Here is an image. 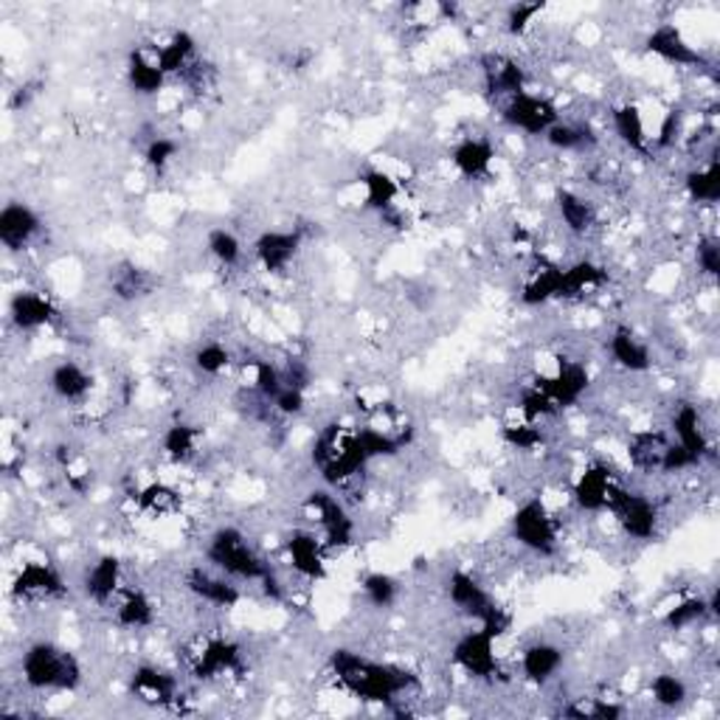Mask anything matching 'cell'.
Returning a JSON list of instances; mask_svg holds the SVG:
<instances>
[{
	"mask_svg": "<svg viewBox=\"0 0 720 720\" xmlns=\"http://www.w3.org/2000/svg\"><path fill=\"white\" fill-rule=\"evenodd\" d=\"M330 673L338 681L340 690L363 700H381L395 704L402 700L417 686V679L408 670L395 665H381L355 650H335L330 656Z\"/></svg>",
	"mask_w": 720,
	"mask_h": 720,
	"instance_id": "1",
	"label": "cell"
},
{
	"mask_svg": "<svg viewBox=\"0 0 720 720\" xmlns=\"http://www.w3.org/2000/svg\"><path fill=\"white\" fill-rule=\"evenodd\" d=\"M313 464L326 484L344 487L360 476V470L369 464V456L363 450V442L355 429H347L340 422L326 425L313 445Z\"/></svg>",
	"mask_w": 720,
	"mask_h": 720,
	"instance_id": "2",
	"label": "cell"
},
{
	"mask_svg": "<svg viewBox=\"0 0 720 720\" xmlns=\"http://www.w3.org/2000/svg\"><path fill=\"white\" fill-rule=\"evenodd\" d=\"M206 560H209L211 569L223 571L225 578L245 580V583H265L273 574L271 566L257 551V546L237 526H220L209 537Z\"/></svg>",
	"mask_w": 720,
	"mask_h": 720,
	"instance_id": "3",
	"label": "cell"
},
{
	"mask_svg": "<svg viewBox=\"0 0 720 720\" xmlns=\"http://www.w3.org/2000/svg\"><path fill=\"white\" fill-rule=\"evenodd\" d=\"M21 673L32 690L71 693L82 684V665L76 656L54 642H35L23 653Z\"/></svg>",
	"mask_w": 720,
	"mask_h": 720,
	"instance_id": "4",
	"label": "cell"
},
{
	"mask_svg": "<svg viewBox=\"0 0 720 720\" xmlns=\"http://www.w3.org/2000/svg\"><path fill=\"white\" fill-rule=\"evenodd\" d=\"M448 597L456 611H462L464 617L473 619L479 628L489 631L493 636H501V633L507 631V625H510V619L504 617V611L496 605L493 594H489L473 574H468V571L459 569L450 574Z\"/></svg>",
	"mask_w": 720,
	"mask_h": 720,
	"instance_id": "5",
	"label": "cell"
},
{
	"mask_svg": "<svg viewBox=\"0 0 720 720\" xmlns=\"http://www.w3.org/2000/svg\"><path fill=\"white\" fill-rule=\"evenodd\" d=\"M301 516L310 523V530L324 541L326 549H344L352 544L355 523L349 518L347 507L340 498H335L326 489H313L310 496L301 501Z\"/></svg>",
	"mask_w": 720,
	"mask_h": 720,
	"instance_id": "6",
	"label": "cell"
},
{
	"mask_svg": "<svg viewBox=\"0 0 720 720\" xmlns=\"http://www.w3.org/2000/svg\"><path fill=\"white\" fill-rule=\"evenodd\" d=\"M512 537L523 549L537 555H555L560 544V523L544 498H530L512 516Z\"/></svg>",
	"mask_w": 720,
	"mask_h": 720,
	"instance_id": "7",
	"label": "cell"
},
{
	"mask_svg": "<svg viewBox=\"0 0 720 720\" xmlns=\"http://www.w3.org/2000/svg\"><path fill=\"white\" fill-rule=\"evenodd\" d=\"M186 661L195 679L214 681L237 673L243 667V647L225 636H200L186 647Z\"/></svg>",
	"mask_w": 720,
	"mask_h": 720,
	"instance_id": "8",
	"label": "cell"
},
{
	"mask_svg": "<svg viewBox=\"0 0 720 720\" xmlns=\"http://www.w3.org/2000/svg\"><path fill=\"white\" fill-rule=\"evenodd\" d=\"M617 523L622 526L628 537L633 541H653L659 532V507L645 493H633L628 487H619L613 496L611 507H608Z\"/></svg>",
	"mask_w": 720,
	"mask_h": 720,
	"instance_id": "9",
	"label": "cell"
},
{
	"mask_svg": "<svg viewBox=\"0 0 720 720\" xmlns=\"http://www.w3.org/2000/svg\"><path fill=\"white\" fill-rule=\"evenodd\" d=\"M501 116L504 122L510 124L512 129H518V133H523V136H546L549 127L560 122L558 104L549 102L546 96L526 94V90L504 102Z\"/></svg>",
	"mask_w": 720,
	"mask_h": 720,
	"instance_id": "10",
	"label": "cell"
},
{
	"mask_svg": "<svg viewBox=\"0 0 720 720\" xmlns=\"http://www.w3.org/2000/svg\"><path fill=\"white\" fill-rule=\"evenodd\" d=\"M496 640L489 631L476 628V631H468L462 640L454 645L450 659L459 670L470 675V679H496L498 675V656H496Z\"/></svg>",
	"mask_w": 720,
	"mask_h": 720,
	"instance_id": "11",
	"label": "cell"
},
{
	"mask_svg": "<svg viewBox=\"0 0 720 720\" xmlns=\"http://www.w3.org/2000/svg\"><path fill=\"white\" fill-rule=\"evenodd\" d=\"M65 592H69L65 580L46 560H28L14 578V594L26 603H51V599L65 597Z\"/></svg>",
	"mask_w": 720,
	"mask_h": 720,
	"instance_id": "12",
	"label": "cell"
},
{
	"mask_svg": "<svg viewBox=\"0 0 720 720\" xmlns=\"http://www.w3.org/2000/svg\"><path fill=\"white\" fill-rule=\"evenodd\" d=\"M622 484L617 482L611 470L605 464H588V468L574 479V487H571V498L578 504L580 510L585 512H605L611 507L613 496Z\"/></svg>",
	"mask_w": 720,
	"mask_h": 720,
	"instance_id": "13",
	"label": "cell"
},
{
	"mask_svg": "<svg viewBox=\"0 0 720 720\" xmlns=\"http://www.w3.org/2000/svg\"><path fill=\"white\" fill-rule=\"evenodd\" d=\"M287 563L305 580H321L326 574V546L310 526L296 530L285 544Z\"/></svg>",
	"mask_w": 720,
	"mask_h": 720,
	"instance_id": "14",
	"label": "cell"
},
{
	"mask_svg": "<svg viewBox=\"0 0 720 720\" xmlns=\"http://www.w3.org/2000/svg\"><path fill=\"white\" fill-rule=\"evenodd\" d=\"M42 234V220L32 206L7 203L0 211V243L9 251H26Z\"/></svg>",
	"mask_w": 720,
	"mask_h": 720,
	"instance_id": "15",
	"label": "cell"
},
{
	"mask_svg": "<svg viewBox=\"0 0 720 720\" xmlns=\"http://www.w3.org/2000/svg\"><path fill=\"white\" fill-rule=\"evenodd\" d=\"M186 592L198 597L200 603L214 605V608H234L239 603V588L232 578H225L218 569H191L184 580Z\"/></svg>",
	"mask_w": 720,
	"mask_h": 720,
	"instance_id": "16",
	"label": "cell"
},
{
	"mask_svg": "<svg viewBox=\"0 0 720 720\" xmlns=\"http://www.w3.org/2000/svg\"><path fill=\"white\" fill-rule=\"evenodd\" d=\"M482 74L484 88L489 90V96L501 99V102H507V99L526 90V74H523V69L512 57L489 54L487 60L482 62Z\"/></svg>",
	"mask_w": 720,
	"mask_h": 720,
	"instance_id": "17",
	"label": "cell"
},
{
	"mask_svg": "<svg viewBox=\"0 0 720 720\" xmlns=\"http://www.w3.org/2000/svg\"><path fill=\"white\" fill-rule=\"evenodd\" d=\"M129 690L138 700L150 704V707H170L175 704L177 695V681L170 673H163L152 665H141L129 675Z\"/></svg>",
	"mask_w": 720,
	"mask_h": 720,
	"instance_id": "18",
	"label": "cell"
},
{
	"mask_svg": "<svg viewBox=\"0 0 720 720\" xmlns=\"http://www.w3.org/2000/svg\"><path fill=\"white\" fill-rule=\"evenodd\" d=\"M127 82L136 94L152 96L161 94L166 71H163L161 54L156 46H138L127 60Z\"/></svg>",
	"mask_w": 720,
	"mask_h": 720,
	"instance_id": "19",
	"label": "cell"
},
{
	"mask_svg": "<svg viewBox=\"0 0 720 720\" xmlns=\"http://www.w3.org/2000/svg\"><path fill=\"white\" fill-rule=\"evenodd\" d=\"M299 232H265L253 243V257L268 273H285L299 253Z\"/></svg>",
	"mask_w": 720,
	"mask_h": 720,
	"instance_id": "20",
	"label": "cell"
},
{
	"mask_svg": "<svg viewBox=\"0 0 720 720\" xmlns=\"http://www.w3.org/2000/svg\"><path fill=\"white\" fill-rule=\"evenodd\" d=\"M608 355L619 369L625 372H647L653 367V352L642 335H636L631 326H617L608 338Z\"/></svg>",
	"mask_w": 720,
	"mask_h": 720,
	"instance_id": "21",
	"label": "cell"
},
{
	"mask_svg": "<svg viewBox=\"0 0 720 720\" xmlns=\"http://www.w3.org/2000/svg\"><path fill=\"white\" fill-rule=\"evenodd\" d=\"M9 319L17 330L32 333V330H42V326L51 324L57 319V310L46 293L21 290L14 293L12 301H9Z\"/></svg>",
	"mask_w": 720,
	"mask_h": 720,
	"instance_id": "22",
	"label": "cell"
},
{
	"mask_svg": "<svg viewBox=\"0 0 720 720\" xmlns=\"http://www.w3.org/2000/svg\"><path fill=\"white\" fill-rule=\"evenodd\" d=\"M563 296V268L555 265V262H537L521 287V301L526 307L546 305V301H555Z\"/></svg>",
	"mask_w": 720,
	"mask_h": 720,
	"instance_id": "23",
	"label": "cell"
},
{
	"mask_svg": "<svg viewBox=\"0 0 720 720\" xmlns=\"http://www.w3.org/2000/svg\"><path fill=\"white\" fill-rule=\"evenodd\" d=\"M48 386L60 397L62 402H79L88 400V395L94 392V377L88 374V369L79 367L76 360H60L51 374H48Z\"/></svg>",
	"mask_w": 720,
	"mask_h": 720,
	"instance_id": "24",
	"label": "cell"
},
{
	"mask_svg": "<svg viewBox=\"0 0 720 720\" xmlns=\"http://www.w3.org/2000/svg\"><path fill=\"white\" fill-rule=\"evenodd\" d=\"M456 172L468 181H482L493 172V161H496V150L487 138H464L450 152Z\"/></svg>",
	"mask_w": 720,
	"mask_h": 720,
	"instance_id": "25",
	"label": "cell"
},
{
	"mask_svg": "<svg viewBox=\"0 0 720 720\" xmlns=\"http://www.w3.org/2000/svg\"><path fill=\"white\" fill-rule=\"evenodd\" d=\"M113 617H116L119 628L144 631V628L156 625V603L141 588H122L119 597L113 599Z\"/></svg>",
	"mask_w": 720,
	"mask_h": 720,
	"instance_id": "26",
	"label": "cell"
},
{
	"mask_svg": "<svg viewBox=\"0 0 720 720\" xmlns=\"http://www.w3.org/2000/svg\"><path fill=\"white\" fill-rule=\"evenodd\" d=\"M670 425H673V442H679L681 448L690 450L698 462H704V456L712 454V445H709L707 439V431H704L698 408L690 406V402L679 406Z\"/></svg>",
	"mask_w": 720,
	"mask_h": 720,
	"instance_id": "27",
	"label": "cell"
},
{
	"mask_svg": "<svg viewBox=\"0 0 720 720\" xmlns=\"http://www.w3.org/2000/svg\"><path fill=\"white\" fill-rule=\"evenodd\" d=\"M563 667V650L551 642H535L523 647L521 653V673L532 684H549Z\"/></svg>",
	"mask_w": 720,
	"mask_h": 720,
	"instance_id": "28",
	"label": "cell"
},
{
	"mask_svg": "<svg viewBox=\"0 0 720 720\" xmlns=\"http://www.w3.org/2000/svg\"><path fill=\"white\" fill-rule=\"evenodd\" d=\"M122 588V563L116 558H99L85 571V597L96 605H113Z\"/></svg>",
	"mask_w": 720,
	"mask_h": 720,
	"instance_id": "29",
	"label": "cell"
},
{
	"mask_svg": "<svg viewBox=\"0 0 720 720\" xmlns=\"http://www.w3.org/2000/svg\"><path fill=\"white\" fill-rule=\"evenodd\" d=\"M670 445V434L667 431H636L628 439V459L642 473H659L665 450Z\"/></svg>",
	"mask_w": 720,
	"mask_h": 720,
	"instance_id": "30",
	"label": "cell"
},
{
	"mask_svg": "<svg viewBox=\"0 0 720 720\" xmlns=\"http://www.w3.org/2000/svg\"><path fill=\"white\" fill-rule=\"evenodd\" d=\"M558 214L560 223L566 225V232L574 234V237H585L597 225V206L588 198H583L580 191H558Z\"/></svg>",
	"mask_w": 720,
	"mask_h": 720,
	"instance_id": "31",
	"label": "cell"
},
{
	"mask_svg": "<svg viewBox=\"0 0 720 720\" xmlns=\"http://www.w3.org/2000/svg\"><path fill=\"white\" fill-rule=\"evenodd\" d=\"M647 48L665 62H673V65H698L700 60L698 51H695V48L684 40L679 28L670 26V23L659 26L647 37Z\"/></svg>",
	"mask_w": 720,
	"mask_h": 720,
	"instance_id": "32",
	"label": "cell"
},
{
	"mask_svg": "<svg viewBox=\"0 0 720 720\" xmlns=\"http://www.w3.org/2000/svg\"><path fill=\"white\" fill-rule=\"evenodd\" d=\"M611 124H613V133L619 136V141L625 144L628 150H633V152L647 150V141H650V136H647L645 119H642V110L636 108V104L625 102V104H619V108H613Z\"/></svg>",
	"mask_w": 720,
	"mask_h": 720,
	"instance_id": "33",
	"label": "cell"
},
{
	"mask_svg": "<svg viewBox=\"0 0 720 720\" xmlns=\"http://www.w3.org/2000/svg\"><path fill=\"white\" fill-rule=\"evenodd\" d=\"M360 186H363V203H367L369 209L377 211V214L395 209L397 198H400V184L383 170L363 172Z\"/></svg>",
	"mask_w": 720,
	"mask_h": 720,
	"instance_id": "34",
	"label": "cell"
},
{
	"mask_svg": "<svg viewBox=\"0 0 720 720\" xmlns=\"http://www.w3.org/2000/svg\"><path fill=\"white\" fill-rule=\"evenodd\" d=\"M715 611H718V608H715V597L712 599L686 597V599H681V603H675L673 608H667V613L661 622H665L667 631L681 633V631H690V628L700 625V622H704V619Z\"/></svg>",
	"mask_w": 720,
	"mask_h": 720,
	"instance_id": "35",
	"label": "cell"
},
{
	"mask_svg": "<svg viewBox=\"0 0 720 720\" xmlns=\"http://www.w3.org/2000/svg\"><path fill=\"white\" fill-rule=\"evenodd\" d=\"M686 195L695 200V203L715 206L720 198V163L718 158H707V163H700L698 170L686 172Z\"/></svg>",
	"mask_w": 720,
	"mask_h": 720,
	"instance_id": "36",
	"label": "cell"
},
{
	"mask_svg": "<svg viewBox=\"0 0 720 720\" xmlns=\"http://www.w3.org/2000/svg\"><path fill=\"white\" fill-rule=\"evenodd\" d=\"M110 287H113L119 299L136 301L141 299L144 293H150L152 282L150 273L141 271V268L133 265V262H124V265H119L116 271H113V276H110Z\"/></svg>",
	"mask_w": 720,
	"mask_h": 720,
	"instance_id": "37",
	"label": "cell"
},
{
	"mask_svg": "<svg viewBox=\"0 0 720 720\" xmlns=\"http://www.w3.org/2000/svg\"><path fill=\"white\" fill-rule=\"evenodd\" d=\"M605 282V271L594 262H578V265L563 268V296L560 299H574L588 290H597Z\"/></svg>",
	"mask_w": 720,
	"mask_h": 720,
	"instance_id": "38",
	"label": "cell"
},
{
	"mask_svg": "<svg viewBox=\"0 0 720 720\" xmlns=\"http://www.w3.org/2000/svg\"><path fill=\"white\" fill-rule=\"evenodd\" d=\"M163 454L177 464L189 462L191 456L198 454V431H195V425H186V422L170 425L166 434H163Z\"/></svg>",
	"mask_w": 720,
	"mask_h": 720,
	"instance_id": "39",
	"label": "cell"
},
{
	"mask_svg": "<svg viewBox=\"0 0 720 720\" xmlns=\"http://www.w3.org/2000/svg\"><path fill=\"white\" fill-rule=\"evenodd\" d=\"M544 138L551 150H560V152H580L594 141L592 129L585 127V124L563 122V119H560L555 127H549V133H546Z\"/></svg>",
	"mask_w": 720,
	"mask_h": 720,
	"instance_id": "40",
	"label": "cell"
},
{
	"mask_svg": "<svg viewBox=\"0 0 720 720\" xmlns=\"http://www.w3.org/2000/svg\"><path fill=\"white\" fill-rule=\"evenodd\" d=\"M136 504L144 512H150V516H175V512L181 510V496H177V489H172L170 484L158 482L150 484V487H144L136 496Z\"/></svg>",
	"mask_w": 720,
	"mask_h": 720,
	"instance_id": "41",
	"label": "cell"
},
{
	"mask_svg": "<svg viewBox=\"0 0 720 720\" xmlns=\"http://www.w3.org/2000/svg\"><path fill=\"white\" fill-rule=\"evenodd\" d=\"M206 248H209L211 259L223 268H237L239 259H243V243L228 228H211L209 237H206Z\"/></svg>",
	"mask_w": 720,
	"mask_h": 720,
	"instance_id": "42",
	"label": "cell"
},
{
	"mask_svg": "<svg viewBox=\"0 0 720 720\" xmlns=\"http://www.w3.org/2000/svg\"><path fill=\"white\" fill-rule=\"evenodd\" d=\"M650 698L653 704H659V707L675 709L690 698V690H686V681L681 679V675L661 673L650 679Z\"/></svg>",
	"mask_w": 720,
	"mask_h": 720,
	"instance_id": "43",
	"label": "cell"
},
{
	"mask_svg": "<svg viewBox=\"0 0 720 720\" xmlns=\"http://www.w3.org/2000/svg\"><path fill=\"white\" fill-rule=\"evenodd\" d=\"M363 597L372 608H392L397 603V594H400V585L392 574H383V571H372L363 578Z\"/></svg>",
	"mask_w": 720,
	"mask_h": 720,
	"instance_id": "44",
	"label": "cell"
},
{
	"mask_svg": "<svg viewBox=\"0 0 720 720\" xmlns=\"http://www.w3.org/2000/svg\"><path fill=\"white\" fill-rule=\"evenodd\" d=\"M195 367H198V372H203L206 377H220V374L228 372V367H232V352H228L223 344H218V340H209V344H203V347L195 352Z\"/></svg>",
	"mask_w": 720,
	"mask_h": 720,
	"instance_id": "45",
	"label": "cell"
},
{
	"mask_svg": "<svg viewBox=\"0 0 720 720\" xmlns=\"http://www.w3.org/2000/svg\"><path fill=\"white\" fill-rule=\"evenodd\" d=\"M544 3H518V7H510V12H507V32L510 35L530 32L532 23L537 21V14H544Z\"/></svg>",
	"mask_w": 720,
	"mask_h": 720,
	"instance_id": "46",
	"label": "cell"
},
{
	"mask_svg": "<svg viewBox=\"0 0 720 720\" xmlns=\"http://www.w3.org/2000/svg\"><path fill=\"white\" fill-rule=\"evenodd\" d=\"M695 262H698V271L709 280H715L720 273V248L715 237L698 239V248H695Z\"/></svg>",
	"mask_w": 720,
	"mask_h": 720,
	"instance_id": "47",
	"label": "cell"
},
{
	"mask_svg": "<svg viewBox=\"0 0 720 720\" xmlns=\"http://www.w3.org/2000/svg\"><path fill=\"white\" fill-rule=\"evenodd\" d=\"M144 158H147V163H150L152 170L163 172L177 158V144L172 141V138H152V141L147 144Z\"/></svg>",
	"mask_w": 720,
	"mask_h": 720,
	"instance_id": "48",
	"label": "cell"
}]
</instances>
